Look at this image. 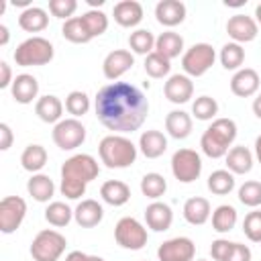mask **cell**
<instances>
[{"instance_id": "6da1fadb", "label": "cell", "mask_w": 261, "mask_h": 261, "mask_svg": "<svg viewBox=\"0 0 261 261\" xmlns=\"http://www.w3.org/2000/svg\"><path fill=\"white\" fill-rule=\"evenodd\" d=\"M94 108L98 120L114 133L139 130L149 114V102L145 94L126 82H112L100 88Z\"/></svg>"}, {"instance_id": "7a4b0ae2", "label": "cell", "mask_w": 261, "mask_h": 261, "mask_svg": "<svg viewBox=\"0 0 261 261\" xmlns=\"http://www.w3.org/2000/svg\"><path fill=\"white\" fill-rule=\"evenodd\" d=\"M100 173L98 161L88 153H77L61 165V194L69 200H77L86 194V186Z\"/></svg>"}, {"instance_id": "3957f363", "label": "cell", "mask_w": 261, "mask_h": 261, "mask_svg": "<svg viewBox=\"0 0 261 261\" xmlns=\"http://www.w3.org/2000/svg\"><path fill=\"white\" fill-rule=\"evenodd\" d=\"M237 139V122L232 118H214L212 124L204 130L200 139V147L204 155L210 159H220L226 157L228 147Z\"/></svg>"}, {"instance_id": "277c9868", "label": "cell", "mask_w": 261, "mask_h": 261, "mask_svg": "<svg viewBox=\"0 0 261 261\" xmlns=\"http://www.w3.org/2000/svg\"><path fill=\"white\" fill-rule=\"evenodd\" d=\"M100 161L110 169H122L135 163L137 159V147L130 139L122 135H108L98 145Z\"/></svg>"}, {"instance_id": "5b68a950", "label": "cell", "mask_w": 261, "mask_h": 261, "mask_svg": "<svg viewBox=\"0 0 261 261\" xmlns=\"http://www.w3.org/2000/svg\"><path fill=\"white\" fill-rule=\"evenodd\" d=\"M53 59V45L45 37H31L14 49V61L20 67L45 65Z\"/></svg>"}, {"instance_id": "8992f818", "label": "cell", "mask_w": 261, "mask_h": 261, "mask_svg": "<svg viewBox=\"0 0 261 261\" xmlns=\"http://www.w3.org/2000/svg\"><path fill=\"white\" fill-rule=\"evenodd\" d=\"M67 247V241L61 232L53 228H45L37 232L31 243V257L35 261H57Z\"/></svg>"}, {"instance_id": "52a82bcc", "label": "cell", "mask_w": 261, "mask_h": 261, "mask_svg": "<svg viewBox=\"0 0 261 261\" xmlns=\"http://www.w3.org/2000/svg\"><path fill=\"white\" fill-rule=\"evenodd\" d=\"M214 59H216V51L212 45L208 43H196L192 45L184 57H181V67L186 71V75L190 77H200L204 75L212 65H214Z\"/></svg>"}, {"instance_id": "ba28073f", "label": "cell", "mask_w": 261, "mask_h": 261, "mask_svg": "<svg viewBox=\"0 0 261 261\" xmlns=\"http://www.w3.org/2000/svg\"><path fill=\"white\" fill-rule=\"evenodd\" d=\"M114 239L122 249L139 251L147 245V228L133 216H124L114 226Z\"/></svg>"}, {"instance_id": "9c48e42d", "label": "cell", "mask_w": 261, "mask_h": 261, "mask_svg": "<svg viewBox=\"0 0 261 261\" xmlns=\"http://www.w3.org/2000/svg\"><path fill=\"white\" fill-rule=\"evenodd\" d=\"M171 171L177 181L192 184L202 173V159L194 149H177L171 157Z\"/></svg>"}, {"instance_id": "30bf717a", "label": "cell", "mask_w": 261, "mask_h": 261, "mask_svg": "<svg viewBox=\"0 0 261 261\" xmlns=\"http://www.w3.org/2000/svg\"><path fill=\"white\" fill-rule=\"evenodd\" d=\"M51 137L61 151H73L86 141V126L77 118H65L55 124Z\"/></svg>"}, {"instance_id": "8fae6325", "label": "cell", "mask_w": 261, "mask_h": 261, "mask_svg": "<svg viewBox=\"0 0 261 261\" xmlns=\"http://www.w3.org/2000/svg\"><path fill=\"white\" fill-rule=\"evenodd\" d=\"M27 202L20 196H6L0 200V230L12 234L24 220Z\"/></svg>"}, {"instance_id": "7c38bea8", "label": "cell", "mask_w": 261, "mask_h": 261, "mask_svg": "<svg viewBox=\"0 0 261 261\" xmlns=\"http://www.w3.org/2000/svg\"><path fill=\"white\" fill-rule=\"evenodd\" d=\"M157 257L159 261H194L196 245L188 237H173L159 245Z\"/></svg>"}, {"instance_id": "4fadbf2b", "label": "cell", "mask_w": 261, "mask_h": 261, "mask_svg": "<svg viewBox=\"0 0 261 261\" xmlns=\"http://www.w3.org/2000/svg\"><path fill=\"white\" fill-rule=\"evenodd\" d=\"M257 20L253 16H247V14H234L228 18L226 22V33L228 37L232 39V43H249L257 37Z\"/></svg>"}, {"instance_id": "5bb4252c", "label": "cell", "mask_w": 261, "mask_h": 261, "mask_svg": "<svg viewBox=\"0 0 261 261\" xmlns=\"http://www.w3.org/2000/svg\"><path fill=\"white\" fill-rule=\"evenodd\" d=\"M135 65V57L130 51L126 49H114L110 51L106 57H104V63H102V71H104V77L106 80H118L120 75H124L130 67Z\"/></svg>"}, {"instance_id": "9a60e30c", "label": "cell", "mask_w": 261, "mask_h": 261, "mask_svg": "<svg viewBox=\"0 0 261 261\" xmlns=\"http://www.w3.org/2000/svg\"><path fill=\"white\" fill-rule=\"evenodd\" d=\"M163 94H165V98H167L169 102H173V104H186V102L192 98V94H194V84H192V80H190L188 75H184V73H173V75H169V80L165 82Z\"/></svg>"}, {"instance_id": "2e32d148", "label": "cell", "mask_w": 261, "mask_h": 261, "mask_svg": "<svg viewBox=\"0 0 261 261\" xmlns=\"http://www.w3.org/2000/svg\"><path fill=\"white\" fill-rule=\"evenodd\" d=\"M259 82L261 80H259V73L255 69L243 67V69H239L232 75V80H230V92L234 96H239V98H249V96L257 94Z\"/></svg>"}, {"instance_id": "e0dca14e", "label": "cell", "mask_w": 261, "mask_h": 261, "mask_svg": "<svg viewBox=\"0 0 261 261\" xmlns=\"http://www.w3.org/2000/svg\"><path fill=\"white\" fill-rule=\"evenodd\" d=\"M155 18L163 27H175L186 18V4L179 0H161L155 6Z\"/></svg>"}, {"instance_id": "ac0fdd59", "label": "cell", "mask_w": 261, "mask_h": 261, "mask_svg": "<svg viewBox=\"0 0 261 261\" xmlns=\"http://www.w3.org/2000/svg\"><path fill=\"white\" fill-rule=\"evenodd\" d=\"M145 220H147V226L155 232H163L171 226L173 222V212L167 204L163 202H151L147 208H145Z\"/></svg>"}, {"instance_id": "d6986e66", "label": "cell", "mask_w": 261, "mask_h": 261, "mask_svg": "<svg viewBox=\"0 0 261 261\" xmlns=\"http://www.w3.org/2000/svg\"><path fill=\"white\" fill-rule=\"evenodd\" d=\"M10 94L18 104H31L39 94V82L31 73H20L10 86Z\"/></svg>"}, {"instance_id": "ffe728a7", "label": "cell", "mask_w": 261, "mask_h": 261, "mask_svg": "<svg viewBox=\"0 0 261 261\" xmlns=\"http://www.w3.org/2000/svg\"><path fill=\"white\" fill-rule=\"evenodd\" d=\"M102 216H104V208L102 204H98L96 200L88 198V200H82L75 210H73V218L75 222L82 226V228H92L96 224L102 222Z\"/></svg>"}, {"instance_id": "44dd1931", "label": "cell", "mask_w": 261, "mask_h": 261, "mask_svg": "<svg viewBox=\"0 0 261 261\" xmlns=\"http://www.w3.org/2000/svg\"><path fill=\"white\" fill-rule=\"evenodd\" d=\"M112 16L120 27L130 29V27H137L143 20V6L137 0H122V2L114 4Z\"/></svg>"}, {"instance_id": "7402d4cb", "label": "cell", "mask_w": 261, "mask_h": 261, "mask_svg": "<svg viewBox=\"0 0 261 261\" xmlns=\"http://www.w3.org/2000/svg\"><path fill=\"white\" fill-rule=\"evenodd\" d=\"M35 112H37V116L43 120V122H47V124H57L59 120H61V114H63V104H61V100L57 98V96H53V94H47V96H41L39 100H37V104H35Z\"/></svg>"}, {"instance_id": "603a6c76", "label": "cell", "mask_w": 261, "mask_h": 261, "mask_svg": "<svg viewBox=\"0 0 261 261\" xmlns=\"http://www.w3.org/2000/svg\"><path fill=\"white\" fill-rule=\"evenodd\" d=\"M139 149L147 159H157L167 149V139L161 130H145L139 139Z\"/></svg>"}, {"instance_id": "cb8c5ba5", "label": "cell", "mask_w": 261, "mask_h": 261, "mask_svg": "<svg viewBox=\"0 0 261 261\" xmlns=\"http://www.w3.org/2000/svg\"><path fill=\"white\" fill-rule=\"evenodd\" d=\"M100 196L110 206H124L130 200V188L120 179H108L102 184Z\"/></svg>"}, {"instance_id": "d4e9b609", "label": "cell", "mask_w": 261, "mask_h": 261, "mask_svg": "<svg viewBox=\"0 0 261 261\" xmlns=\"http://www.w3.org/2000/svg\"><path fill=\"white\" fill-rule=\"evenodd\" d=\"M184 218L194 226H202L210 218V202L206 198H202V196H194V198L186 200Z\"/></svg>"}, {"instance_id": "484cf974", "label": "cell", "mask_w": 261, "mask_h": 261, "mask_svg": "<svg viewBox=\"0 0 261 261\" xmlns=\"http://www.w3.org/2000/svg\"><path fill=\"white\" fill-rule=\"evenodd\" d=\"M49 24V16L43 8L39 6H31V8H24L18 16V27L27 33H41L45 31Z\"/></svg>"}, {"instance_id": "4316f807", "label": "cell", "mask_w": 261, "mask_h": 261, "mask_svg": "<svg viewBox=\"0 0 261 261\" xmlns=\"http://www.w3.org/2000/svg\"><path fill=\"white\" fill-rule=\"evenodd\" d=\"M226 167H228L230 173H239V175L249 173L251 167H253V153L247 147H243V145H237V147L228 149V153H226Z\"/></svg>"}, {"instance_id": "83f0119b", "label": "cell", "mask_w": 261, "mask_h": 261, "mask_svg": "<svg viewBox=\"0 0 261 261\" xmlns=\"http://www.w3.org/2000/svg\"><path fill=\"white\" fill-rule=\"evenodd\" d=\"M181 51H184V39H181V35H177L173 31H165L155 39V53L163 55L169 61L173 57H177Z\"/></svg>"}, {"instance_id": "f1b7e54d", "label": "cell", "mask_w": 261, "mask_h": 261, "mask_svg": "<svg viewBox=\"0 0 261 261\" xmlns=\"http://www.w3.org/2000/svg\"><path fill=\"white\" fill-rule=\"evenodd\" d=\"M165 130L173 139H186L192 133V116L184 110H171L165 116Z\"/></svg>"}, {"instance_id": "f546056e", "label": "cell", "mask_w": 261, "mask_h": 261, "mask_svg": "<svg viewBox=\"0 0 261 261\" xmlns=\"http://www.w3.org/2000/svg\"><path fill=\"white\" fill-rule=\"evenodd\" d=\"M27 190L37 202H49L55 194V184L45 173H33L31 179L27 181Z\"/></svg>"}, {"instance_id": "4dcf8cb0", "label": "cell", "mask_w": 261, "mask_h": 261, "mask_svg": "<svg viewBox=\"0 0 261 261\" xmlns=\"http://www.w3.org/2000/svg\"><path fill=\"white\" fill-rule=\"evenodd\" d=\"M20 165L31 173L41 171L47 165V149L43 145H27L20 155Z\"/></svg>"}, {"instance_id": "1f68e13d", "label": "cell", "mask_w": 261, "mask_h": 261, "mask_svg": "<svg viewBox=\"0 0 261 261\" xmlns=\"http://www.w3.org/2000/svg\"><path fill=\"white\" fill-rule=\"evenodd\" d=\"M237 210L230 204H222L212 212V228L216 232H230L237 224Z\"/></svg>"}, {"instance_id": "d6a6232c", "label": "cell", "mask_w": 261, "mask_h": 261, "mask_svg": "<svg viewBox=\"0 0 261 261\" xmlns=\"http://www.w3.org/2000/svg\"><path fill=\"white\" fill-rule=\"evenodd\" d=\"M61 35L71 43H90L92 41V35L88 33L82 16H71L69 20H65L61 27Z\"/></svg>"}, {"instance_id": "836d02e7", "label": "cell", "mask_w": 261, "mask_h": 261, "mask_svg": "<svg viewBox=\"0 0 261 261\" xmlns=\"http://www.w3.org/2000/svg\"><path fill=\"white\" fill-rule=\"evenodd\" d=\"M234 188V175L228 169H216L208 175V190L216 196H226Z\"/></svg>"}, {"instance_id": "e575fe53", "label": "cell", "mask_w": 261, "mask_h": 261, "mask_svg": "<svg viewBox=\"0 0 261 261\" xmlns=\"http://www.w3.org/2000/svg\"><path fill=\"white\" fill-rule=\"evenodd\" d=\"M165 190H167V181H165V177L161 173L151 171V173H145L143 175V179H141V192H143V196H147L151 200H157V198H161L165 194Z\"/></svg>"}, {"instance_id": "d590c367", "label": "cell", "mask_w": 261, "mask_h": 261, "mask_svg": "<svg viewBox=\"0 0 261 261\" xmlns=\"http://www.w3.org/2000/svg\"><path fill=\"white\" fill-rule=\"evenodd\" d=\"M71 216H73V212H71V208H69L65 202H51V204L45 208V220H47L49 224L57 226V228L67 226L69 220H71Z\"/></svg>"}, {"instance_id": "8d00e7d4", "label": "cell", "mask_w": 261, "mask_h": 261, "mask_svg": "<svg viewBox=\"0 0 261 261\" xmlns=\"http://www.w3.org/2000/svg\"><path fill=\"white\" fill-rule=\"evenodd\" d=\"M128 45H130V49H133L135 53H139V55H149V53H153V49H155V37H153L151 31L139 29V31L130 33Z\"/></svg>"}, {"instance_id": "74e56055", "label": "cell", "mask_w": 261, "mask_h": 261, "mask_svg": "<svg viewBox=\"0 0 261 261\" xmlns=\"http://www.w3.org/2000/svg\"><path fill=\"white\" fill-rule=\"evenodd\" d=\"M245 61V49L239 43H226L220 49V63L224 69H239Z\"/></svg>"}, {"instance_id": "f35d334b", "label": "cell", "mask_w": 261, "mask_h": 261, "mask_svg": "<svg viewBox=\"0 0 261 261\" xmlns=\"http://www.w3.org/2000/svg\"><path fill=\"white\" fill-rule=\"evenodd\" d=\"M82 20H84L88 33L92 35V39H94V37H100V35L106 33V29H108V16H106L102 10H98V8L84 12V14H82Z\"/></svg>"}, {"instance_id": "ab89813d", "label": "cell", "mask_w": 261, "mask_h": 261, "mask_svg": "<svg viewBox=\"0 0 261 261\" xmlns=\"http://www.w3.org/2000/svg\"><path fill=\"white\" fill-rule=\"evenodd\" d=\"M145 71H147L149 77H155V80L157 77H165L171 71V61L153 51V53H149L145 57Z\"/></svg>"}, {"instance_id": "60d3db41", "label": "cell", "mask_w": 261, "mask_h": 261, "mask_svg": "<svg viewBox=\"0 0 261 261\" xmlns=\"http://www.w3.org/2000/svg\"><path fill=\"white\" fill-rule=\"evenodd\" d=\"M65 110L73 116V118H80L84 116L88 110H90V98L86 92H80V90H73L67 94L65 98Z\"/></svg>"}, {"instance_id": "b9f144b4", "label": "cell", "mask_w": 261, "mask_h": 261, "mask_svg": "<svg viewBox=\"0 0 261 261\" xmlns=\"http://www.w3.org/2000/svg\"><path fill=\"white\" fill-rule=\"evenodd\" d=\"M192 114L198 120H212L218 114V102L210 96H200L192 104Z\"/></svg>"}, {"instance_id": "7bdbcfd3", "label": "cell", "mask_w": 261, "mask_h": 261, "mask_svg": "<svg viewBox=\"0 0 261 261\" xmlns=\"http://www.w3.org/2000/svg\"><path fill=\"white\" fill-rule=\"evenodd\" d=\"M239 200L249 208H257L261 204V181H255V179L245 181L239 188Z\"/></svg>"}, {"instance_id": "ee69618b", "label": "cell", "mask_w": 261, "mask_h": 261, "mask_svg": "<svg viewBox=\"0 0 261 261\" xmlns=\"http://www.w3.org/2000/svg\"><path fill=\"white\" fill-rule=\"evenodd\" d=\"M243 232L249 241L261 243V210H253L243 220Z\"/></svg>"}, {"instance_id": "f6af8a7d", "label": "cell", "mask_w": 261, "mask_h": 261, "mask_svg": "<svg viewBox=\"0 0 261 261\" xmlns=\"http://www.w3.org/2000/svg\"><path fill=\"white\" fill-rule=\"evenodd\" d=\"M75 8H77V2L75 0H49V10L57 18L69 20L71 14L75 12Z\"/></svg>"}, {"instance_id": "bcb514c9", "label": "cell", "mask_w": 261, "mask_h": 261, "mask_svg": "<svg viewBox=\"0 0 261 261\" xmlns=\"http://www.w3.org/2000/svg\"><path fill=\"white\" fill-rule=\"evenodd\" d=\"M224 261H251V249L243 243H232Z\"/></svg>"}, {"instance_id": "7dc6e473", "label": "cell", "mask_w": 261, "mask_h": 261, "mask_svg": "<svg viewBox=\"0 0 261 261\" xmlns=\"http://www.w3.org/2000/svg\"><path fill=\"white\" fill-rule=\"evenodd\" d=\"M230 245H232V243L226 241V239H216V241H212V247H210L212 259H214V261H224V257H226Z\"/></svg>"}, {"instance_id": "c3c4849f", "label": "cell", "mask_w": 261, "mask_h": 261, "mask_svg": "<svg viewBox=\"0 0 261 261\" xmlns=\"http://www.w3.org/2000/svg\"><path fill=\"white\" fill-rule=\"evenodd\" d=\"M12 128L6 122H0V151H8L12 147Z\"/></svg>"}, {"instance_id": "681fc988", "label": "cell", "mask_w": 261, "mask_h": 261, "mask_svg": "<svg viewBox=\"0 0 261 261\" xmlns=\"http://www.w3.org/2000/svg\"><path fill=\"white\" fill-rule=\"evenodd\" d=\"M12 69H10V65L6 63V61H0V88L4 90V88H8V86H12Z\"/></svg>"}, {"instance_id": "f907efd6", "label": "cell", "mask_w": 261, "mask_h": 261, "mask_svg": "<svg viewBox=\"0 0 261 261\" xmlns=\"http://www.w3.org/2000/svg\"><path fill=\"white\" fill-rule=\"evenodd\" d=\"M86 253H82V251H71L67 257H65V261H86Z\"/></svg>"}, {"instance_id": "816d5d0a", "label": "cell", "mask_w": 261, "mask_h": 261, "mask_svg": "<svg viewBox=\"0 0 261 261\" xmlns=\"http://www.w3.org/2000/svg\"><path fill=\"white\" fill-rule=\"evenodd\" d=\"M10 39V33H8V27L6 24H0V45H6Z\"/></svg>"}, {"instance_id": "f5cc1de1", "label": "cell", "mask_w": 261, "mask_h": 261, "mask_svg": "<svg viewBox=\"0 0 261 261\" xmlns=\"http://www.w3.org/2000/svg\"><path fill=\"white\" fill-rule=\"evenodd\" d=\"M253 112H255V116H257V118H261V94L253 100Z\"/></svg>"}, {"instance_id": "db71d44e", "label": "cell", "mask_w": 261, "mask_h": 261, "mask_svg": "<svg viewBox=\"0 0 261 261\" xmlns=\"http://www.w3.org/2000/svg\"><path fill=\"white\" fill-rule=\"evenodd\" d=\"M255 155H257V161L261 163V135H259L257 141H255Z\"/></svg>"}, {"instance_id": "11a10c76", "label": "cell", "mask_w": 261, "mask_h": 261, "mask_svg": "<svg viewBox=\"0 0 261 261\" xmlns=\"http://www.w3.org/2000/svg\"><path fill=\"white\" fill-rule=\"evenodd\" d=\"M255 18H257V22L261 24V2L255 6Z\"/></svg>"}, {"instance_id": "9f6ffc18", "label": "cell", "mask_w": 261, "mask_h": 261, "mask_svg": "<svg viewBox=\"0 0 261 261\" xmlns=\"http://www.w3.org/2000/svg\"><path fill=\"white\" fill-rule=\"evenodd\" d=\"M12 4L14 6H27V8H31L29 6V0H12Z\"/></svg>"}, {"instance_id": "6f0895ef", "label": "cell", "mask_w": 261, "mask_h": 261, "mask_svg": "<svg viewBox=\"0 0 261 261\" xmlns=\"http://www.w3.org/2000/svg\"><path fill=\"white\" fill-rule=\"evenodd\" d=\"M88 4H90V6H102L104 0H88Z\"/></svg>"}, {"instance_id": "680465c9", "label": "cell", "mask_w": 261, "mask_h": 261, "mask_svg": "<svg viewBox=\"0 0 261 261\" xmlns=\"http://www.w3.org/2000/svg\"><path fill=\"white\" fill-rule=\"evenodd\" d=\"M86 261H104L102 257H98V255H88L86 257Z\"/></svg>"}, {"instance_id": "91938a15", "label": "cell", "mask_w": 261, "mask_h": 261, "mask_svg": "<svg viewBox=\"0 0 261 261\" xmlns=\"http://www.w3.org/2000/svg\"><path fill=\"white\" fill-rule=\"evenodd\" d=\"M196 261H206V259H196Z\"/></svg>"}]
</instances>
